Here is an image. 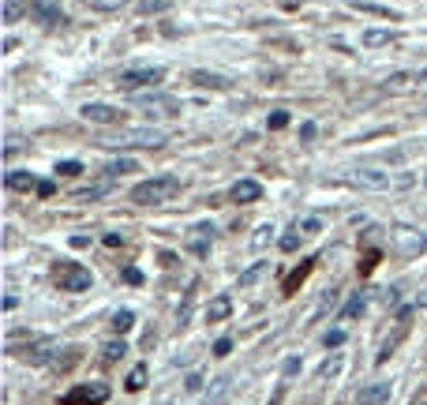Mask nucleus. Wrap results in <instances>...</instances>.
Listing matches in <instances>:
<instances>
[{
  "mask_svg": "<svg viewBox=\"0 0 427 405\" xmlns=\"http://www.w3.org/2000/svg\"><path fill=\"white\" fill-rule=\"evenodd\" d=\"M165 79V71L162 68H124L116 76V87L120 90H143V87H154V83H162Z\"/></svg>",
  "mask_w": 427,
  "mask_h": 405,
  "instance_id": "39448f33",
  "label": "nucleus"
},
{
  "mask_svg": "<svg viewBox=\"0 0 427 405\" xmlns=\"http://www.w3.org/2000/svg\"><path fill=\"white\" fill-rule=\"evenodd\" d=\"M397 244H401L405 252H427V236H408V233H401V236H397Z\"/></svg>",
  "mask_w": 427,
  "mask_h": 405,
  "instance_id": "4be33fe9",
  "label": "nucleus"
},
{
  "mask_svg": "<svg viewBox=\"0 0 427 405\" xmlns=\"http://www.w3.org/2000/svg\"><path fill=\"white\" fill-rule=\"evenodd\" d=\"M57 338H31V345L26 349H19V361H26V364H49L53 361V353H57Z\"/></svg>",
  "mask_w": 427,
  "mask_h": 405,
  "instance_id": "1a4fd4ad",
  "label": "nucleus"
},
{
  "mask_svg": "<svg viewBox=\"0 0 427 405\" xmlns=\"http://www.w3.org/2000/svg\"><path fill=\"white\" fill-rule=\"evenodd\" d=\"M109 188H113V180L105 177V180H101V184H90V188H82V191H79L76 199H101V196H105Z\"/></svg>",
  "mask_w": 427,
  "mask_h": 405,
  "instance_id": "412c9836",
  "label": "nucleus"
},
{
  "mask_svg": "<svg viewBox=\"0 0 427 405\" xmlns=\"http://www.w3.org/2000/svg\"><path fill=\"white\" fill-rule=\"evenodd\" d=\"M300 372V361H296V356H289V361H285V375H296Z\"/></svg>",
  "mask_w": 427,
  "mask_h": 405,
  "instance_id": "e433bc0d",
  "label": "nucleus"
},
{
  "mask_svg": "<svg viewBox=\"0 0 427 405\" xmlns=\"http://www.w3.org/2000/svg\"><path fill=\"white\" fill-rule=\"evenodd\" d=\"M352 8L364 12V15H378V19H397V12H390V8H383V4H367V0H352Z\"/></svg>",
  "mask_w": 427,
  "mask_h": 405,
  "instance_id": "f3484780",
  "label": "nucleus"
},
{
  "mask_svg": "<svg viewBox=\"0 0 427 405\" xmlns=\"http://www.w3.org/2000/svg\"><path fill=\"white\" fill-rule=\"evenodd\" d=\"M349 180L356 184V188H364V191H401V188H412L416 184L412 173H390V169H375V165L352 169Z\"/></svg>",
  "mask_w": 427,
  "mask_h": 405,
  "instance_id": "f257e3e1",
  "label": "nucleus"
},
{
  "mask_svg": "<svg viewBox=\"0 0 427 405\" xmlns=\"http://www.w3.org/2000/svg\"><path fill=\"white\" fill-rule=\"evenodd\" d=\"M31 12H34V19L45 23V26H53V23H64V12H60V4H53V0H34L31 4Z\"/></svg>",
  "mask_w": 427,
  "mask_h": 405,
  "instance_id": "9b49d317",
  "label": "nucleus"
},
{
  "mask_svg": "<svg viewBox=\"0 0 427 405\" xmlns=\"http://www.w3.org/2000/svg\"><path fill=\"white\" fill-rule=\"evenodd\" d=\"M416 79H420V83H427V68H420V76H416Z\"/></svg>",
  "mask_w": 427,
  "mask_h": 405,
  "instance_id": "58836bf2",
  "label": "nucleus"
},
{
  "mask_svg": "<svg viewBox=\"0 0 427 405\" xmlns=\"http://www.w3.org/2000/svg\"><path fill=\"white\" fill-rule=\"evenodd\" d=\"M259 196H263V184L259 180H236L233 184V199L236 203H255Z\"/></svg>",
  "mask_w": 427,
  "mask_h": 405,
  "instance_id": "ddd939ff",
  "label": "nucleus"
},
{
  "mask_svg": "<svg viewBox=\"0 0 427 405\" xmlns=\"http://www.w3.org/2000/svg\"><path fill=\"white\" fill-rule=\"evenodd\" d=\"M364 308H367V300L364 297H352L345 304V311H341V319H356V316H364Z\"/></svg>",
  "mask_w": 427,
  "mask_h": 405,
  "instance_id": "bb28decb",
  "label": "nucleus"
},
{
  "mask_svg": "<svg viewBox=\"0 0 427 405\" xmlns=\"http://www.w3.org/2000/svg\"><path fill=\"white\" fill-rule=\"evenodd\" d=\"M390 398H394V383L386 379H371L356 390V405H386Z\"/></svg>",
  "mask_w": 427,
  "mask_h": 405,
  "instance_id": "9d476101",
  "label": "nucleus"
},
{
  "mask_svg": "<svg viewBox=\"0 0 427 405\" xmlns=\"http://www.w3.org/2000/svg\"><path fill=\"white\" fill-rule=\"evenodd\" d=\"M266 270H270V263H255V266H247V270L240 274V289H247V285H255V282L263 278Z\"/></svg>",
  "mask_w": 427,
  "mask_h": 405,
  "instance_id": "6ab92c4d",
  "label": "nucleus"
},
{
  "mask_svg": "<svg viewBox=\"0 0 427 405\" xmlns=\"http://www.w3.org/2000/svg\"><path fill=\"white\" fill-rule=\"evenodd\" d=\"M281 248H285V252H296V248H300V236H296V233L281 236Z\"/></svg>",
  "mask_w": 427,
  "mask_h": 405,
  "instance_id": "f704fd0d",
  "label": "nucleus"
},
{
  "mask_svg": "<svg viewBox=\"0 0 427 405\" xmlns=\"http://www.w3.org/2000/svg\"><path fill=\"white\" fill-rule=\"evenodd\" d=\"M132 327H135V316H132V311H116V316H113V330H116V334H128Z\"/></svg>",
  "mask_w": 427,
  "mask_h": 405,
  "instance_id": "b1692460",
  "label": "nucleus"
},
{
  "mask_svg": "<svg viewBox=\"0 0 427 405\" xmlns=\"http://www.w3.org/2000/svg\"><path fill=\"white\" fill-rule=\"evenodd\" d=\"M143 383H146V368L139 364L132 375H128V390H143Z\"/></svg>",
  "mask_w": 427,
  "mask_h": 405,
  "instance_id": "c85d7f7f",
  "label": "nucleus"
},
{
  "mask_svg": "<svg viewBox=\"0 0 427 405\" xmlns=\"http://www.w3.org/2000/svg\"><path fill=\"white\" fill-rule=\"evenodd\" d=\"M101 402H109V386L101 383H82L60 398V405H101Z\"/></svg>",
  "mask_w": 427,
  "mask_h": 405,
  "instance_id": "0eeeda50",
  "label": "nucleus"
},
{
  "mask_svg": "<svg viewBox=\"0 0 427 405\" xmlns=\"http://www.w3.org/2000/svg\"><path fill=\"white\" fill-rule=\"evenodd\" d=\"M191 83L195 87H210V90H225L229 79L225 76H214V71H191Z\"/></svg>",
  "mask_w": 427,
  "mask_h": 405,
  "instance_id": "4468645a",
  "label": "nucleus"
},
{
  "mask_svg": "<svg viewBox=\"0 0 427 405\" xmlns=\"http://www.w3.org/2000/svg\"><path fill=\"white\" fill-rule=\"evenodd\" d=\"M274 233H277L274 225H259V229H255V236H252V248H255V252H259V248H266V244L274 241Z\"/></svg>",
  "mask_w": 427,
  "mask_h": 405,
  "instance_id": "5701e85b",
  "label": "nucleus"
},
{
  "mask_svg": "<svg viewBox=\"0 0 427 405\" xmlns=\"http://www.w3.org/2000/svg\"><path fill=\"white\" fill-rule=\"evenodd\" d=\"M165 143V132L162 128H150V124H139V128H124L120 124L113 135H101L98 146H109V150H124V146H162Z\"/></svg>",
  "mask_w": 427,
  "mask_h": 405,
  "instance_id": "f03ea898",
  "label": "nucleus"
},
{
  "mask_svg": "<svg viewBox=\"0 0 427 405\" xmlns=\"http://www.w3.org/2000/svg\"><path fill=\"white\" fill-rule=\"evenodd\" d=\"M341 342H345V330H330V334L322 338V345H326V349H338Z\"/></svg>",
  "mask_w": 427,
  "mask_h": 405,
  "instance_id": "2f4dec72",
  "label": "nucleus"
},
{
  "mask_svg": "<svg viewBox=\"0 0 427 405\" xmlns=\"http://www.w3.org/2000/svg\"><path fill=\"white\" fill-rule=\"evenodd\" d=\"M229 349H233V342H229V338H218V342H214V356H229Z\"/></svg>",
  "mask_w": 427,
  "mask_h": 405,
  "instance_id": "72a5a7b5",
  "label": "nucleus"
},
{
  "mask_svg": "<svg viewBox=\"0 0 427 405\" xmlns=\"http://www.w3.org/2000/svg\"><path fill=\"white\" fill-rule=\"evenodd\" d=\"M173 196H180V177H150L132 188V203H139V207H162Z\"/></svg>",
  "mask_w": 427,
  "mask_h": 405,
  "instance_id": "7ed1b4c3",
  "label": "nucleus"
},
{
  "mask_svg": "<svg viewBox=\"0 0 427 405\" xmlns=\"http://www.w3.org/2000/svg\"><path fill=\"white\" fill-rule=\"evenodd\" d=\"M124 353H128V345H124V342H105V345H101V361H105V364L120 361Z\"/></svg>",
  "mask_w": 427,
  "mask_h": 405,
  "instance_id": "aec40b11",
  "label": "nucleus"
},
{
  "mask_svg": "<svg viewBox=\"0 0 427 405\" xmlns=\"http://www.w3.org/2000/svg\"><path fill=\"white\" fill-rule=\"evenodd\" d=\"M319 229H322L319 218H300V222H296V233L300 236H311V233H319Z\"/></svg>",
  "mask_w": 427,
  "mask_h": 405,
  "instance_id": "cd10ccee",
  "label": "nucleus"
},
{
  "mask_svg": "<svg viewBox=\"0 0 427 405\" xmlns=\"http://www.w3.org/2000/svg\"><path fill=\"white\" fill-rule=\"evenodd\" d=\"M90 270L87 266H79V263H64L60 270H57V285L64 293H82V289H90Z\"/></svg>",
  "mask_w": 427,
  "mask_h": 405,
  "instance_id": "423d86ee",
  "label": "nucleus"
},
{
  "mask_svg": "<svg viewBox=\"0 0 427 405\" xmlns=\"http://www.w3.org/2000/svg\"><path fill=\"white\" fill-rule=\"evenodd\" d=\"M420 405H427V402H420Z\"/></svg>",
  "mask_w": 427,
  "mask_h": 405,
  "instance_id": "ea45409f",
  "label": "nucleus"
},
{
  "mask_svg": "<svg viewBox=\"0 0 427 405\" xmlns=\"http://www.w3.org/2000/svg\"><path fill=\"white\" fill-rule=\"evenodd\" d=\"M229 311H233V300H229V297H214L210 308H207V319H210V323H221V319H229Z\"/></svg>",
  "mask_w": 427,
  "mask_h": 405,
  "instance_id": "2eb2a0df",
  "label": "nucleus"
},
{
  "mask_svg": "<svg viewBox=\"0 0 427 405\" xmlns=\"http://www.w3.org/2000/svg\"><path fill=\"white\" fill-rule=\"evenodd\" d=\"M139 165H135V158H116V162H109L105 165V177L109 180H116V177H124V173H135Z\"/></svg>",
  "mask_w": 427,
  "mask_h": 405,
  "instance_id": "dca6fc26",
  "label": "nucleus"
},
{
  "mask_svg": "<svg viewBox=\"0 0 427 405\" xmlns=\"http://www.w3.org/2000/svg\"><path fill=\"white\" fill-rule=\"evenodd\" d=\"M4 184H8L12 191H31V188H38L42 180L34 177V173H26V169H12V173L4 177Z\"/></svg>",
  "mask_w": 427,
  "mask_h": 405,
  "instance_id": "f8f14e48",
  "label": "nucleus"
},
{
  "mask_svg": "<svg viewBox=\"0 0 427 405\" xmlns=\"http://www.w3.org/2000/svg\"><path fill=\"white\" fill-rule=\"evenodd\" d=\"M53 191H57V184H53V180H42V184H38V196H45V199H49Z\"/></svg>",
  "mask_w": 427,
  "mask_h": 405,
  "instance_id": "c9c22d12",
  "label": "nucleus"
},
{
  "mask_svg": "<svg viewBox=\"0 0 427 405\" xmlns=\"http://www.w3.org/2000/svg\"><path fill=\"white\" fill-rule=\"evenodd\" d=\"M79 117L82 121H90V124H124V109H116V105H105V101H87V105L79 109Z\"/></svg>",
  "mask_w": 427,
  "mask_h": 405,
  "instance_id": "6e6552de",
  "label": "nucleus"
},
{
  "mask_svg": "<svg viewBox=\"0 0 427 405\" xmlns=\"http://www.w3.org/2000/svg\"><path fill=\"white\" fill-rule=\"evenodd\" d=\"M184 386H188V394H195L202 386V379H199V375H188V383H184Z\"/></svg>",
  "mask_w": 427,
  "mask_h": 405,
  "instance_id": "4c0bfd02",
  "label": "nucleus"
},
{
  "mask_svg": "<svg viewBox=\"0 0 427 405\" xmlns=\"http://www.w3.org/2000/svg\"><path fill=\"white\" fill-rule=\"evenodd\" d=\"M169 8H173V0H143L139 12H143V15H157V12H169Z\"/></svg>",
  "mask_w": 427,
  "mask_h": 405,
  "instance_id": "393cba45",
  "label": "nucleus"
},
{
  "mask_svg": "<svg viewBox=\"0 0 427 405\" xmlns=\"http://www.w3.org/2000/svg\"><path fill=\"white\" fill-rule=\"evenodd\" d=\"M128 0H90V8L94 12H113V8H124Z\"/></svg>",
  "mask_w": 427,
  "mask_h": 405,
  "instance_id": "c756f323",
  "label": "nucleus"
},
{
  "mask_svg": "<svg viewBox=\"0 0 427 405\" xmlns=\"http://www.w3.org/2000/svg\"><path fill=\"white\" fill-rule=\"evenodd\" d=\"M390 42H397L394 31H364V45H367V49H378V45H390Z\"/></svg>",
  "mask_w": 427,
  "mask_h": 405,
  "instance_id": "a211bd4d",
  "label": "nucleus"
},
{
  "mask_svg": "<svg viewBox=\"0 0 427 405\" xmlns=\"http://www.w3.org/2000/svg\"><path fill=\"white\" fill-rule=\"evenodd\" d=\"M57 173H64V177H79L82 165H79V162H60V165H57Z\"/></svg>",
  "mask_w": 427,
  "mask_h": 405,
  "instance_id": "473e14b6",
  "label": "nucleus"
},
{
  "mask_svg": "<svg viewBox=\"0 0 427 405\" xmlns=\"http://www.w3.org/2000/svg\"><path fill=\"white\" fill-rule=\"evenodd\" d=\"M266 124H270V132H281V128L289 124V113H285V109H277V113H270V121H266Z\"/></svg>",
  "mask_w": 427,
  "mask_h": 405,
  "instance_id": "7c9ffc66",
  "label": "nucleus"
},
{
  "mask_svg": "<svg viewBox=\"0 0 427 405\" xmlns=\"http://www.w3.org/2000/svg\"><path fill=\"white\" fill-rule=\"evenodd\" d=\"M23 12H26V0H8L4 4V23H15Z\"/></svg>",
  "mask_w": 427,
  "mask_h": 405,
  "instance_id": "a878e982",
  "label": "nucleus"
},
{
  "mask_svg": "<svg viewBox=\"0 0 427 405\" xmlns=\"http://www.w3.org/2000/svg\"><path fill=\"white\" fill-rule=\"evenodd\" d=\"M135 105L143 109L146 117H154V121H169V117L180 113V98L162 94V90H150V94H135Z\"/></svg>",
  "mask_w": 427,
  "mask_h": 405,
  "instance_id": "20e7f679",
  "label": "nucleus"
}]
</instances>
